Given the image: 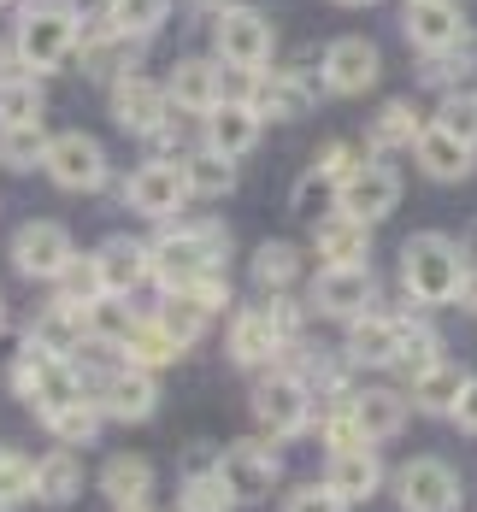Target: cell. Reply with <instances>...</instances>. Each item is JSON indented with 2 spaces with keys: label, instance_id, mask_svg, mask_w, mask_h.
<instances>
[{
  "label": "cell",
  "instance_id": "obj_4",
  "mask_svg": "<svg viewBox=\"0 0 477 512\" xmlns=\"http://www.w3.org/2000/svg\"><path fill=\"white\" fill-rule=\"evenodd\" d=\"M71 48H77V18L65 6H30L18 18V59L30 71H59Z\"/></svg>",
  "mask_w": 477,
  "mask_h": 512
},
{
  "label": "cell",
  "instance_id": "obj_9",
  "mask_svg": "<svg viewBox=\"0 0 477 512\" xmlns=\"http://www.w3.org/2000/svg\"><path fill=\"white\" fill-rule=\"evenodd\" d=\"M218 59L236 65V71H265V59H271V24L254 6H230L218 18Z\"/></svg>",
  "mask_w": 477,
  "mask_h": 512
},
{
  "label": "cell",
  "instance_id": "obj_38",
  "mask_svg": "<svg viewBox=\"0 0 477 512\" xmlns=\"http://www.w3.org/2000/svg\"><path fill=\"white\" fill-rule=\"evenodd\" d=\"M254 112L260 118H295V112H307L301 77H265L260 89H254Z\"/></svg>",
  "mask_w": 477,
  "mask_h": 512
},
{
  "label": "cell",
  "instance_id": "obj_13",
  "mask_svg": "<svg viewBox=\"0 0 477 512\" xmlns=\"http://www.w3.org/2000/svg\"><path fill=\"white\" fill-rule=\"evenodd\" d=\"M218 471L230 477L236 501H265V495L277 489V471H283V465H277V454H271L265 442L248 436V442H230V448H224V465H218Z\"/></svg>",
  "mask_w": 477,
  "mask_h": 512
},
{
  "label": "cell",
  "instance_id": "obj_23",
  "mask_svg": "<svg viewBox=\"0 0 477 512\" xmlns=\"http://www.w3.org/2000/svg\"><path fill=\"white\" fill-rule=\"evenodd\" d=\"M348 412H354V424H360L366 442H389V436H401V424H407V401H401L395 389H360V395L348 401Z\"/></svg>",
  "mask_w": 477,
  "mask_h": 512
},
{
  "label": "cell",
  "instance_id": "obj_43",
  "mask_svg": "<svg viewBox=\"0 0 477 512\" xmlns=\"http://www.w3.org/2000/svg\"><path fill=\"white\" fill-rule=\"evenodd\" d=\"M436 124L448 136H460V142H477V95H448L442 112H436Z\"/></svg>",
  "mask_w": 477,
  "mask_h": 512
},
{
  "label": "cell",
  "instance_id": "obj_36",
  "mask_svg": "<svg viewBox=\"0 0 477 512\" xmlns=\"http://www.w3.org/2000/svg\"><path fill=\"white\" fill-rule=\"evenodd\" d=\"M419 136H424V124H419V112H413V101H389L377 112V124H371V148H407Z\"/></svg>",
  "mask_w": 477,
  "mask_h": 512
},
{
  "label": "cell",
  "instance_id": "obj_20",
  "mask_svg": "<svg viewBox=\"0 0 477 512\" xmlns=\"http://www.w3.org/2000/svg\"><path fill=\"white\" fill-rule=\"evenodd\" d=\"M324 483H330L348 507H354V501H371V495L383 489V465H377V454H371V442L330 454V477H324Z\"/></svg>",
  "mask_w": 477,
  "mask_h": 512
},
{
  "label": "cell",
  "instance_id": "obj_41",
  "mask_svg": "<svg viewBox=\"0 0 477 512\" xmlns=\"http://www.w3.org/2000/svg\"><path fill=\"white\" fill-rule=\"evenodd\" d=\"M0 159H6L12 171L48 165V142H42V130H36V124H30V130H0Z\"/></svg>",
  "mask_w": 477,
  "mask_h": 512
},
{
  "label": "cell",
  "instance_id": "obj_6",
  "mask_svg": "<svg viewBox=\"0 0 477 512\" xmlns=\"http://www.w3.org/2000/svg\"><path fill=\"white\" fill-rule=\"evenodd\" d=\"M254 418H260L271 436H301L307 418H313V401H307V383L289 377V371H271L254 383Z\"/></svg>",
  "mask_w": 477,
  "mask_h": 512
},
{
  "label": "cell",
  "instance_id": "obj_22",
  "mask_svg": "<svg viewBox=\"0 0 477 512\" xmlns=\"http://www.w3.org/2000/svg\"><path fill=\"white\" fill-rule=\"evenodd\" d=\"M165 95H171V106H183V112H212V106L224 101V77H218V65H207V59H183L171 71Z\"/></svg>",
  "mask_w": 477,
  "mask_h": 512
},
{
  "label": "cell",
  "instance_id": "obj_24",
  "mask_svg": "<svg viewBox=\"0 0 477 512\" xmlns=\"http://www.w3.org/2000/svg\"><path fill=\"white\" fill-rule=\"evenodd\" d=\"M277 348H283V336H277V324L265 318V307L230 318V359H236V365H271Z\"/></svg>",
  "mask_w": 477,
  "mask_h": 512
},
{
  "label": "cell",
  "instance_id": "obj_25",
  "mask_svg": "<svg viewBox=\"0 0 477 512\" xmlns=\"http://www.w3.org/2000/svg\"><path fill=\"white\" fill-rule=\"evenodd\" d=\"M313 248H318L324 265H366L371 236H366V224H360V218L336 212V218H324V224L313 230Z\"/></svg>",
  "mask_w": 477,
  "mask_h": 512
},
{
  "label": "cell",
  "instance_id": "obj_42",
  "mask_svg": "<svg viewBox=\"0 0 477 512\" xmlns=\"http://www.w3.org/2000/svg\"><path fill=\"white\" fill-rule=\"evenodd\" d=\"M165 18V0H112V30L118 36H148Z\"/></svg>",
  "mask_w": 477,
  "mask_h": 512
},
{
  "label": "cell",
  "instance_id": "obj_33",
  "mask_svg": "<svg viewBox=\"0 0 477 512\" xmlns=\"http://www.w3.org/2000/svg\"><path fill=\"white\" fill-rule=\"evenodd\" d=\"M430 365H442V342H436V330L401 318V354H395V371H407V383H413V377H424Z\"/></svg>",
  "mask_w": 477,
  "mask_h": 512
},
{
  "label": "cell",
  "instance_id": "obj_32",
  "mask_svg": "<svg viewBox=\"0 0 477 512\" xmlns=\"http://www.w3.org/2000/svg\"><path fill=\"white\" fill-rule=\"evenodd\" d=\"M53 283H59V301H65V307H95V301H106V277H101V265H95V259H71V265H65V271H59V277H53Z\"/></svg>",
  "mask_w": 477,
  "mask_h": 512
},
{
  "label": "cell",
  "instance_id": "obj_30",
  "mask_svg": "<svg viewBox=\"0 0 477 512\" xmlns=\"http://www.w3.org/2000/svg\"><path fill=\"white\" fill-rule=\"evenodd\" d=\"M254 283H260L265 295H289V283L301 277V254L289 248V242H265V248H254Z\"/></svg>",
  "mask_w": 477,
  "mask_h": 512
},
{
  "label": "cell",
  "instance_id": "obj_35",
  "mask_svg": "<svg viewBox=\"0 0 477 512\" xmlns=\"http://www.w3.org/2000/svg\"><path fill=\"white\" fill-rule=\"evenodd\" d=\"M154 318L165 324V330H171V336H177V342H183V348H189V342H195V336L207 330V318H212V312L201 307V301H195L189 289H171V295H165V307H159Z\"/></svg>",
  "mask_w": 477,
  "mask_h": 512
},
{
  "label": "cell",
  "instance_id": "obj_53",
  "mask_svg": "<svg viewBox=\"0 0 477 512\" xmlns=\"http://www.w3.org/2000/svg\"><path fill=\"white\" fill-rule=\"evenodd\" d=\"M0 324H6V301H0Z\"/></svg>",
  "mask_w": 477,
  "mask_h": 512
},
{
  "label": "cell",
  "instance_id": "obj_3",
  "mask_svg": "<svg viewBox=\"0 0 477 512\" xmlns=\"http://www.w3.org/2000/svg\"><path fill=\"white\" fill-rule=\"evenodd\" d=\"M395 501H401V512H460L466 483H460V471H454L448 460L424 454V460L401 465V477H395Z\"/></svg>",
  "mask_w": 477,
  "mask_h": 512
},
{
  "label": "cell",
  "instance_id": "obj_1",
  "mask_svg": "<svg viewBox=\"0 0 477 512\" xmlns=\"http://www.w3.org/2000/svg\"><path fill=\"white\" fill-rule=\"evenodd\" d=\"M466 277H472L466 248L448 242V236H413V242L401 248V283H407V295H413L419 307H448V301H460Z\"/></svg>",
  "mask_w": 477,
  "mask_h": 512
},
{
  "label": "cell",
  "instance_id": "obj_29",
  "mask_svg": "<svg viewBox=\"0 0 477 512\" xmlns=\"http://www.w3.org/2000/svg\"><path fill=\"white\" fill-rule=\"evenodd\" d=\"M460 389H466V371L442 359V365H430L424 377H413V407H419V412H436V418H442V412H454Z\"/></svg>",
  "mask_w": 477,
  "mask_h": 512
},
{
  "label": "cell",
  "instance_id": "obj_16",
  "mask_svg": "<svg viewBox=\"0 0 477 512\" xmlns=\"http://www.w3.org/2000/svg\"><path fill=\"white\" fill-rule=\"evenodd\" d=\"M165 101L171 95H159L148 77H118L112 83V118L136 136H165Z\"/></svg>",
  "mask_w": 477,
  "mask_h": 512
},
{
  "label": "cell",
  "instance_id": "obj_27",
  "mask_svg": "<svg viewBox=\"0 0 477 512\" xmlns=\"http://www.w3.org/2000/svg\"><path fill=\"white\" fill-rule=\"evenodd\" d=\"M83 495V465L77 454H65V448H53L36 460V501H48V507H65V501H77Z\"/></svg>",
  "mask_w": 477,
  "mask_h": 512
},
{
  "label": "cell",
  "instance_id": "obj_11",
  "mask_svg": "<svg viewBox=\"0 0 477 512\" xmlns=\"http://www.w3.org/2000/svg\"><path fill=\"white\" fill-rule=\"evenodd\" d=\"M377 71H383V59L366 36H342V42L324 48V89L330 95H366L377 83Z\"/></svg>",
  "mask_w": 477,
  "mask_h": 512
},
{
  "label": "cell",
  "instance_id": "obj_12",
  "mask_svg": "<svg viewBox=\"0 0 477 512\" xmlns=\"http://www.w3.org/2000/svg\"><path fill=\"white\" fill-rule=\"evenodd\" d=\"M313 307L324 318H342V324H354L360 312H371V277L366 265H324L313 283Z\"/></svg>",
  "mask_w": 477,
  "mask_h": 512
},
{
  "label": "cell",
  "instance_id": "obj_2",
  "mask_svg": "<svg viewBox=\"0 0 477 512\" xmlns=\"http://www.w3.org/2000/svg\"><path fill=\"white\" fill-rule=\"evenodd\" d=\"M224 254H230V230L224 224H189V230L154 242V277L171 295V289H189L201 271H218Z\"/></svg>",
  "mask_w": 477,
  "mask_h": 512
},
{
  "label": "cell",
  "instance_id": "obj_14",
  "mask_svg": "<svg viewBox=\"0 0 477 512\" xmlns=\"http://www.w3.org/2000/svg\"><path fill=\"white\" fill-rule=\"evenodd\" d=\"M466 36V18L454 0H413L407 6V42L430 59V53H454Z\"/></svg>",
  "mask_w": 477,
  "mask_h": 512
},
{
  "label": "cell",
  "instance_id": "obj_34",
  "mask_svg": "<svg viewBox=\"0 0 477 512\" xmlns=\"http://www.w3.org/2000/svg\"><path fill=\"white\" fill-rule=\"evenodd\" d=\"M183 177H189V195H230L236 189V159H224L218 148H201L183 165Z\"/></svg>",
  "mask_w": 477,
  "mask_h": 512
},
{
  "label": "cell",
  "instance_id": "obj_46",
  "mask_svg": "<svg viewBox=\"0 0 477 512\" xmlns=\"http://www.w3.org/2000/svg\"><path fill=\"white\" fill-rule=\"evenodd\" d=\"M265 318L277 324V336H283V342H295V336H301V307H295L289 295H271V307H265Z\"/></svg>",
  "mask_w": 477,
  "mask_h": 512
},
{
  "label": "cell",
  "instance_id": "obj_39",
  "mask_svg": "<svg viewBox=\"0 0 477 512\" xmlns=\"http://www.w3.org/2000/svg\"><path fill=\"white\" fill-rule=\"evenodd\" d=\"M101 418H106V412L95 407L89 395H83V401H71V407H59L53 418H42V424H48V430L59 436V442H77V448H83V442H95V430H101Z\"/></svg>",
  "mask_w": 477,
  "mask_h": 512
},
{
  "label": "cell",
  "instance_id": "obj_26",
  "mask_svg": "<svg viewBox=\"0 0 477 512\" xmlns=\"http://www.w3.org/2000/svg\"><path fill=\"white\" fill-rule=\"evenodd\" d=\"M101 489L112 507H136V501H148V489H154V465L142 460V454H112L101 465Z\"/></svg>",
  "mask_w": 477,
  "mask_h": 512
},
{
  "label": "cell",
  "instance_id": "obj_7",
  "mask_svg": "<svg viewBox=\"0 0 477 512\" xmlns=\"http://www.w3.org/2000/svg\"><path fill=\"white\" fill-rule=\"evenodd\" d=\"M48 177L59 189H71V195H89V189H101L106 183V154L95 136H83V130H65V136H53L48 142Z\"/></svg>",
  "mask_w": 477,
  "mask_h": 512
},
{
  "label": "cell",
  "instance_id": "obj_44",
  "mask_svg": "<svg viewBox=\"0 0 477 512\" xmlns=\"http://www.w3.org/2000/svg\"><path fill=\"white\" fill-rule=\"evenodd\" d=\"M289 512H348V501H342L330 483H307V489L289 495Z\"/></svg>",
  "mask_w": 477,
  "mask_h": 512
},
{
  "label": "cell",
  "instance_id": "obj_17",
  "mask_svg": "<svg viewBox=\"0 0 477 512\" xmlns=\"http://www.w3.org/2000/svg\"><path fill=\"white\" fill-rule=\"evenodd\" d=\"M254 142H260V112H254V101H218L207 112V148H218L224 159L254 154Z\"/></svg>",
  "mask_w": 477,
  "mask_h": 512
},
{
  "label": "cell",
  "instance_id": "obj_45",
  "mask_svg": "<svg viewBox=\"0 0 477 512\" xmlns=\"http://www.w3.org/2000/svg\"><path fill=\"white\" fill-rule=\"evenodd\" d=\"M189 295H195L207 312H224V307H230V283H224L218 271H201V277L189 283Z\"/></svg>",
  "mask_w": 477,
  "mask_h": 512
},
{
  "label": "cell",
  "instance_id": "obj_31",
  "mask_svg": "<svg viewBox=\"0 0 477 512\" xmlns=\"http://www.w3.org/2000/svg\"><path fill=\"white\" fill-rule=\"evenodd\" d=\"M236 489L224 471H207V477H183V495H177V512H236Z\"/></svg>",
  "mask_w": 477,
  "mask_h": 512
},
{
  "label": "cell",
  "instance_id": "obj_52",
  "mask_svg": "<svg viewBox=\"0 0 477 512\" xmlns=\"http://www.w3.org/2000/svg\"><path fill=\"white\" fill-rule=\"evenodd\" d=\"M207 6H224V12H230V0H207Z\"/></svg>",
  "mask_w": 477,
  "mask_h": 512
},
{
  "label": "cell",
  "instance_id": "obj_28",
  "mask_svg": "<svg viewBox=\"0 0 477 512\" xmlns=\"http://www.w3.org/2000/svg\"><path fill=\"white\" fill-rule=\"evenodd\" d=\"M124 354H130V365L159 371V365H171V359L183 354V342H177L159 318H136V324H130V336H124Z\"/></svg>",
  "mask_w": 477,
  "mask_h": 512
},
{
  "label": "cell",
  "instance_id": "obj_15",
  "mask_svg": "<svg viewBox=\"0 0 477 512\" xmlns=\"http://www.w3.org/2000/svg\"><path fill=\"white\" fill-rule=\"evenodd\" d=\"M183 201H189V177H183V165H171V159H148V165L130 177V206L148 212V218H171Z\"/></svg>",
  "mask_w": 477,
  "mask_h": 512
},
{
  "label": "cell",
  "instance_id": "obj_21",
  "mask_svg": "<svg viewBox=\"0 0 477 512\" xmlns=\"http://www.w3.org/2000/svg\"><path fill=\"white\" fill-rule=\"evenodd\" d=\"M395 354H401V318L360 312L348 324V359L354 365H395Z\"/></svg>",
  "mask_w": 477,
  "mask_h": 512
},
{
  "label": "cell",
  "instance_id": "obj_19",
  "mask_svg": "<svg viewBox=\"0 0 477 512\" xmlns=\"http://www.w3.org/2000/svg\"><path fill=\"white\" fill-rule=\"evenodd\" d=\"M95 265H101V277H106V295H130V289H142L154 277V248H142L130 236H112L95 254Z\"/></svg>",
  "mask_w": 477,
  "mask_h": 512
},
{
  "label": "cell",
  "instance_id": "obj_10",
  "mask_svg": "<svg viewBox=\"0 0 477 512\" xmlns=\"http://www.w3.org/2000/svg\"><path fill=\"white\" fill-rule=\"evenodd\" d=\"M159 407V383L148 365H118V371H106L101 383V412L106 418H118V424H142V418H154Z\"/></svg>",
  "mask_w": 477,
  "mask_h": 512
},
{
  "label": "cell",
  "instance_id": "obj_18",
  "mask_svg": "<svg viewBox=\"0 0 477 512\" xmlns=\"http://www.w3.org/2000/svg\"><path fill=\"white\" fill-rule=\"evenodd\" d=\"M413 154H419L424 177H436V183H460V177H472V165H477V142H460V136H448L442 124H430L419 142H413Z\"/></svg>",
  "mask_w": 477,
  "mask_h": 512
},
{
  "label": "cell",
  "instance_id": "obj_8",
  "mask_svg": "<svg viewBox=\"0 0 477 512\" xmlns=\"http://www.w3.org/2000/svg\"><path fill=\"white\" fill-rule=\"evenodd\" d=\"M71 259H77V248H71L65 224H53V218H36V224H24V230L12 236V265H18L24 277H36V283H53Z\"/></svg>",
  "mask_w": 477,
  "mask_h": 512
},
{
  "label": "cell",
  "instance_id": "obj_51",
  "mask_svg": "<svg viewBox=\"0 0 477 512\" xmlns=\"http://www.w3.org/2000/svg\"><path fill=\"white\" fill-rule=\"evenodd\" d=\"M336 6H371V0H336Z\"/></svg>",
  "mask_w": 477,
  "mask_h": 512
},
{
  "label": "cell",
  "instance_id": "obj_50",
  "mask_svg": "<svg viewBox=\"0 0 477 512\" xmlns=\"http://www.w3.org/2000/svg\"><path fill=\"white\" fill-rule=\"evenodd\" d=\"M0 83H6V48H0Z\"/></svg>",
  "mask_w": 477,
  "mask_h": 512
},
{
  "label": "cell",
  "instance_id": "obj_5",
  "mask_svg": "<svg viewBox=\"0 0 477 512\" xmlns=\"http://www.w3.org/2000/svg\"><path fill=\"white\" fill-rule=\"evenodd\" d=\"M336 206H342L348 218H360V224L389 218V212L401 206V177H395V165H383V159H360V165L342 177Z\"/></svg>",
  "mask_w": 477,
  "mask_h": 512
},
{
  "label": "cell",
  "instance_id": "obj_37",
  "mask_svg": "<svg viewBox=\"0 0 477 512\" xmlns=\"http://www.w3.org/2000/svg\"><path fill=\"white\" fill-rule=\"evenodd\" d=\"M30 124H42V95H36V83L6 77V83H0V130H30Z\"/></svg>",
  "mask_w": 477,
  "mask_h": 512
},
{
  "label": "cell",
  "instance_id": "obj_49",
  "mask_svg": "<svg viewBox=\"0 0 477 512\" xmlns=\"http://www.w3.org/2000/svg\"><path fill=\"white\" fill-rule=\"evenodd\" d=\"M112 512H148V501H136V507H112Z\"/></svg>",
  "mask_w": 477,
  "mask_h": 512
},
{
  "label": "cell",
  "instance_id": "obj_40",
  "mask_svg": "<svg viewBox=\"0 0 477 512\" xmlns=\"http://www.w3.org/2000/svg\"><path fill=\"white\" fill-rule=\"evenodd\" d=\"M24 495H36V460L18 448H0V507H18Z\"/></svg>",
  "mask_w": 477,
  "mask_h": 512
},
{
  "label": "cell",
  "instance_id": "obj_48",
  "mask_svg": "<svg viewBox=\"0 0 477 512\" xmlns=\"http://www.w3.org/2000/svg\"><path fill=\"white\" fill-rule=\"evenodd\" d=\"M460 307H472V312H477V271L466 277V289H460Z\"/></svg>",
  "mask_w": 477,
  "mask_h": 512
},
{
  "label": "cell",
  "instance_id": "obj_47",
  "mask_svg": "<svg viewBox=\"0 0 477 512\" xmlns=\"http://www.w3.org/2000/svg\"><path fill=\"white\" fill-rule=\"evenodd\" d=\"M466 436H477V377H466V389H460V401H454V412H448Z\"/></svg>",
  "mask_w": 477,
  "mask_h": 512
}]
</instances>
